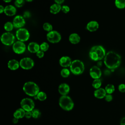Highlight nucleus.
I'll return each mask as SVG.
<instances>
[{
  "mask_svg": "<svg viewBox=\"0 0 125 125\" xmlns=\"http://www.w3.org/2000/svg\"><path fill=\"white\" fill-rule=\"evenodd\" d=\"M26 45L24 42L18 41L15 42L12 45V49L14 52L17 54H21L26 50Z\"/></svg>",
  "mask_w": 125,
  "mask_h": 125,
  "instance_id": "obj_11",
  "label": "nucleus"
},
{
  "mask_svg": "<svg viewBox=\"0 0 125 125\" xmlns=\"http://www.w3.org/2000/svg\"><path fill=\"white\" fill-rule=\"evenodd\" d=\"M17 12V9L15 6L12 5H8L4 7V14L7 16H13Z\"/></svg>",
  "mask_w": 125,
  "mask_h": 125,
  "instance_id": "obj_15",
  "label": "nucleus"
},
{
  "mask_svg": "<svg viewBox=\"0 0 125 125\" xmlns=\"http://www.w3.org/2000/svg\"><path fill=\"white\" fill-rule=\"evenodd\" d=\"M61 11L65 13L66 14L67 13H68L70 11V8L68 6L66 5H63L62 6V9H61Z\"/></svg>",
  "mask_w": 125,
  "mask_h": 125,
  "instance_id": "obj_34",
  "label": "nucleus"
},
{
  "mask_svg": "<svg viewBox=\"0 0 125 125\" xmlns=\"http://www.w3.org/2000/svg\"><path fill=\"white\" fill-rule=\"evenodd\" d=\"M18 119H18V118H13V123H14V124H17L18 122Z\"/></svg>",
  "mask_w": 125,
  "mask_h": 125,
  "instance_id": "obj_43",
  "label": "nucleus"
},
{
  "mask_svg": "<svg viewBox=\"0 0 125 125\" xmlns=\"http://www.w3.org/2000/svg\"><path fill=\"white\" fill-rule=\"evenodd\" d=\"M68 40L70 43H71L72 44H76L80 42L81 38L77 33H73L69 35Z\"/></svg>",
  "mask_w": 125,
  "mask_h": 125,
  "instance_id": "obj_21",
  "label": "nucleus"
},
{
  "mask_svg": "<svg viewBox=\"0 0 125 125\" xmlns=\"http://www.w3.org/2000/svg\"><path fill=\"white\" fill-rule=\"evenodd\" d=\"M115 5L119 9H124L125 8V0H115Z\"/></svg>",
  "mask_w": 125,
  "mask_h": 125,
  "instance_id": "obj_25",
  "label": "nucleus"
},
{
  "mask_svg": "<svg viewBox=\"0 0 125 125\" xmlns=\"http://www.w3.org/2000/svg\"><path fill=\"white\" fill-rule=\"evenodd\" d=\"M4 7L3 5H0V13L2 14L3 12H4Z\"/></svg>",
  "mask_w": 125,
  "mask_h": 125,
  "instance_id": "obj_42",
  "label": "nucleus"
},
{
  "mask_svg": "<svg viewBox=\"0 0 125 125\" xmlns=\"http://www.w3.org/2000/svg\"><path fill=\"white\" fill-rule=\"evenodd\" d=\"M14 28L13 23L11 21H7L4 24V29L6 32L11 31Z\"/></svg>",
  "mask_w": 125,
  "mask_h": 125,
  "instance_id": "obj_24",
  "label": "nucleus"
},
{
  "mask_svg": "<svg viewBox=\"0 0 125 125\" xmlns=\"http://www.w3.org/2000/svg\"><path fill=\"white\" fill-rule=\"evenodd\" d=\"M121 125H125V117L123 118L120 122Z\"/></svg>",
  "mask_w": 125,
  "mask_h": 125,
  "instance_id": "obj_41",
  "label": "nucleus"
},
{
  "mask_svg": "<svg viewBox=\"0 0 125 125\" xmlns=\"http://www.w3.org/2000/svg\"><path fill=\"white\" fill-rule=\"evenodd\" d=\"M43 29L44 30L49 32L53 30V26L49 22H44L42 25Z\"/></svg>",
  "mask_w": 125,
  "mask_h": 125,
  "instance_id": "obj_28",
  "label": "nucleus"
},
{
  "mask_svg": "<svg viewBox=\"0 0 125 125\" xmlns=\"http://www.w3.org/2000/svg\"><path fill=\"white\" fill-rule=\"evenodd\" d=\"M40 50L44 52L48 50L49 45L47 42H43L40 45Z\"/></svg>",
  "mask_w": 125,
  "mask_h": 125,
  "instance_id": "obj_31",
  "label": "nucleus"
},
{
  "mask_svg": "<svg viewBox=\"0 0 125 125\" xmlns=\"http://www.w3.org/2000/svg\"><path fill=\"white\" fill-rule=\"evenodd\" d=\"M36 96H37V98L41 101H44L45 100H46V99L47 98L45 93H44V92H42V91L39 92Z\"/></svg>",
  "mask_w": 125,
  "mask_h": 125,
  "instance_id": "obj_30",
  "label": "nucleus"
},
{
  "mask_svg": "<svg viewBox=\"0 0 125 125\" xmlns=\"http://www.w3.org/2000/svg\"><path fill=\"white\" fill-rule=\"evenodd\" d=\"M72 60L71 59L66 56H62L59 60V64L60 65L63 67V68H66L68 67H70L71 63H72Z\"/></svg>",
  "mask_w": 125,
  "mask_h": 125,
  "instance_id": "obj_14",
  "label": "nucleus"
},
{
  "mask_svg": "<svg viewBox=\"0 0 125 125\" xmlns=\"http://www.w3.org/2000/svg\"><path fill=\"white\" fill-rule=\"evenodd\" d=\"M36 56H37L38 58H42L44 57V53L43 51L40 50L39 51H38L36 53Z\"/></svg>",
  "mask_w": 125,
  "mask_h": 125,
  "instance_id": "obj_36",
  "label": "nucleus"
},
{
  "mask_svg": "<svg viewBox=\"0 0 125 125\" xmlns=\"http://www.w3.org/2000/svg\"><path fill=\"white\" fill-rule=\"evenodd\" d=\"M54 0L55 2V3L61 4L65 0Z\"/></svg>",
  "mask_w": 125,
  "mask_h": 125,
  "instance_id": "obj_40",
  "label": "nucleus"
},
{
  "mask_svg": "<svg viewBox=\"0 0 125 125\" xmlns=\"http://www.w3.org/2000/svg\"><path fill=\"white\" fill-rule=\"evenodd\" d=\"M25 0H15L14 2V5L16 7H21L24 4Z\"/></svg>",
  "mask_w": 125,
  "mask_h": 125,
  "instance_id": "obj_33",
  "label": "nucleus"
},
{
  "mask_svg": "<svg viewBox=\"0 0 125 125\" xmlns=\"http://www.w3.org/2000/svg\"><path fill=\"white\" fill-rule=\"evenodd\" d=\"M61 4L55 3L50 6L49 11L52 14H57L61 11Z\"/></svg>",
  "mask_w": 125,
  "mask_h": 125,
  "instance_id": "obj_22",
  "label": "nucleus"
},
{
  "mask_svg": "<svg viewBox=\"0 0 125 125\" xmlns=\"http://www.w3.org/2000/svg\"><path fill=\"white\" fill-rule=\"evenodd\" d=\"M105 90L107 94H111L115 91V87L112 84H108L105 87Z\"/></svg>",
  "mask_w": 125,
  "mask_h": 125,
  "instance_id": "obj_26",
  "label": "nucleus"
},
{
  "mask_svg": "<svg viewBox=\"0 0 125 125\" xmlns=\"http://www.w3.org/2000/svg\"><path fill=\"white\" fill-rule=\"evenodd\" d=\"M61 107L64 110L70 111L74 107V103L70 97L67 95L62 96L59 101Z\"/></svg>",
  "mask_w": 125,
  "mask_h": 125,
  "instance_id": "obj_5",
  "label": "nucleus"
},
{
  "mask_svg": "<svg viewBox=\"0 0 125 125\" xmlns=\"http://www.w3.org/2000/svg\"><path fill=\"white\" fill-rule=\"evenodd\" d=\"M12 22L14 27L18 29L23 28V27L25 24V19L23 16L21 15L16 16L14 17Z\"/></svg>",
  "mask_w": 125,
  "mask_h": 125,
  "instance_id": "obj_12",
  "label": "nucleus"
},
{
  "mask_svg": "<svg viewBox=\"0 0 125 125\" xmlns=\"http://www.w3.org/2000/svg\"><path fill=\"white\" fill-rule=\"evenodd\" d=\"M69 86L66 83H62L59 86L58 91L62 96L66 95L69 92Z\"/></svg>",
  "mask_w": 125,
  "mask_h": 125,
  "instance_id": "obj_17",
  "label": "nucleus"
},
{
  "mask_svg": "<svg viewBox=\"0 0 125 125\" xmlns=\"http://www.w3.org/2000/svg\"><path fill=\"white\" fill-rule=\"evenodd\" d=\"M21 105L25 111H32L35 106L33 101L30 98H24L21 102Z\"/></svg>",
  "mask_w": 125,
  "mask_h": 125,
  "instance_id": "obj_10",
  "label": "nucleus"
},
{
  "mask_svg": "<svg viewBox=\"0 0 125 125\" xmlns=\"http://www.w3.org/2000/svg\"><path fill=\"white\" fill-rule=\"evenodd\" d=\"M70 71L74 75H78L82 74L84 70L83 62L80 60H75L72 62L70 66Z\"/></svg>",
  "mask_w": 125,
  "mask_h": 125,
  "instance_id": "obj_4",
  "label": "nucleus"
},
{
  "mask_svg": "<svg viewBox=\"0 0 125 125\" xmlns=\"http://www.w3.org/2000/svg\"><path fill=\"white\" fill-rule=\"evenodd\" d=\"M32 117L34 118H38L41 116V112L39 110L37 109H34L32 111Z\"/></svg>",
  "mask_w": 125,
  "mask_h": 125,
  "instance_id": "obj_32",
  "label": "nucleus"
},
{
  "mask_svg": "<svg viewBox=\"0 0 125 125\" xmlns=\"http://www.w3.org/2000/svg\"><path fill=\"white\" fill-rule=\"evenodd\" d=\"M23 90L29 96H36L39 92L38 85L33 82H26L23 86Z\"/></svg>",
  "mask_w": 125,
  "mask_h": 125,
  "instance_id": "obj_3",
  "label": "nucleus"
},
{
  "mask_svg": "<svg viewBox=\"0 0 125 125\" xmlns=\"http://www.w3.org/2000/svg\"><path fill=\"white\" fill-rule=\"evenodd\" d=\"M7 66L8 68L11 70H17L20 66V62L16 59H11L8 61Z\"/></svg>",
  "mask_w": 125,
  "mask_h": 125,
  "instance_id": "obj_19",
  "label": "nucleus"
},
{
  "mask_svg": "<svg viewBox=\"0 0 125 125\" xmlns=\"http://www.w3.org/2000/svg\"><path fill=\"white\" fill-rule=\"evenodd\" d=\"M106 55L105 50L104 47L100 45L92 46L89 52V57L94 61H99L104 59Z\"/></svg>",
  "mask_w": 125,
  "mask_h": 125,
  "instance_id": "obj_2",
  "label": "nucleus"
},
{
  "mask_svg": "<svg viewBox=\"0 0 125 125\" xmlns=\"http://www.w3.org/2000/svg\"><path fill=\"white\" fill-rule=\"evenodd\" d=\"M25 111L22 108H19L16 110V111L14 113L13 116L14 117L18 118V119H21L23 117L25 116Z\"/></svg>",
  "mask_w": 125,
  "mask_h": 125,
  "instance_id": "obj_23",
  "label": "nucleus"
},
{
  "mask_svg": "<svg viewBox=\"0 0 125 125\" xmlns=\"http://www.w3.org/2000/svg\"><path fill=\"white\" fill-rule=\"evenodd\" d=\"M25 1H27V2H31V1H32L33 0H25Z\"/></svg>",
  "mask_w": 125,
  "mask_h": 125,
  "instance_id": "obj_46",
  "label": "nucleus"
},
{
  "mask_svg": "<svg viewBox=\"0 0 125 125\" xmlns=\"http://www.w3.org/2000/svg\"><path fill=\"white\" fill-rule=\"evenodd\" d=\"M106 92L105 89L99 88L95 90L94 92V96L98 99H103L105 97L106 95Z\"/></svg>",
  "mask_w": 125,
  "mask_h": 125,
  "instance_id": "obj_20",
  "label": "nucleus"
},
{
  "mask_svg": "<svg viewBox=\"0 0 125 125\" xmlns=\"http://www.w3.org/2000/svg\"><path fill=\"white\" fill-rule=\"evenodd\" d=\"M102 65V61H98V62H97V66L100 67Z\"/></svg>",
  "mask_w": 125,
  "mask_h": 125,
  "instance_id": "obj_44",
  "label": "nucleus"
},
{
  "mask_svg": "<svg viewBox=\"0 0 125 125\" xmlns=\"http://www.w3.org/2000/svg\"><path fill=\"white\" fill-rule=\"evenodd\" d=\"M105 98V100L106 102H111L112 100V99H113V97L112 96L111 94H107L106 95V96H105L104 97Z\"/></svg>",
  "mask_w": 125,
  "mask_h": 125,
  "instance_id": "obj_37",
  "label": "nucleus"
},
{
  "mask_svg": "<svg viewBox=\"0 0 125 125\" xmlns=\"http://www.w3.org/2000/svg\"><path fill=\"white\" fill-rule=\"evenodd\" d=\"M92 86L95 89H98L100 88L102 85V81L100 79H94L92 83Z\"/></svg>",
  "mask_w": 125,
  "mask_h": 125,
  "instance_id": "obj_27",
  "label": "nucleus"
},
{
  "mask_svg": "<svg viewBox=\"0 0 125 125\" xmlns=\"http://www.w3.org/2000/svg\"><path fill=\"white\" fill-rule=\"evenodd\" d=\"M16 37L18 41L23 42L28 41L30 37V33L25 28L18 29L16 32Z\"/></svg>",
  "mask_w": 125,
  "mask_h": 125,
  "instance_id": "obj_7",
  "label": "nucleus"
},
{
  "mask_svg": "<svg viewBox=\"0 0 125 125\" xmlns=\"http://www.w3.org/2000/svg\"><path fill=\"white\" fill-rule=\"evenodd\" d=\"M89 74L94 79H99L102 76V71L100 67L96 65L93 66L89 70Z\"/></svg>",
  "mask_w": 125,
  "mask_h": 125,
  "instance_id": "obj_13",
  "label": "nucleus"
},
{
  "mask_svg": "<svg viewBox=\"0 0 125 125\" xmlns=\"http://www.w3.org/2000/svg\"><path fill=\"white\" fill-rule=\"evenodd\" d=\"M0 41L3 44L10 46L13 45L15 42V36L10 32H6L1 35Z\"/></svg>",
  "mask_w": 125,
  "mask_h": 125,
  "instance_id": "obj_6",
  "label": "nucleus"
},
{
  "mask_svg": "<svg viewBox=\"0 0 125 125\" xmlns=\"http://www.w3.org/2000/svg\"><path fill=\"white\" fill-rule=\"evenodd\" d=\"M99 23L96 21H91L86 24V29L90 32H94L99 28Z\"/></svg>",
  "mask_w": 125,
  "mask_h": 125,
  "instance_id": "obj_16",
  "label": "nucleus"
},
{
  "mask_svg": "<svg viewBox=\"0 0 125 125\" xmlns=\"http://www.w3.org/2000/svg\"><path fill=\"white\" fill-rule=\"evenodd\" d=\"M46 39L49 42L52 43H56L61 41L62 36L58 31L52 30L48 32L46 35Z\"/></svg>",
  "mask_w": 125,
  "mask_h": 125,
  "instance_id": "obj_8",
  "label": "nucleus"
},
{
  "mask_svg": "<svg viewBox=\"0 0 125 125\" xmlns=\"http://www.w3.org/2000/svg\"><path fill=\"white\" fill-rule=\"evenodd\" d=\"M3 1L6 3H9L12 1V0H3Z\"/></svg>",
  "mask_w": 125,
  "mask_h": 125,
  "instance_id": "obj_45",
  "label": "nucleus"
},
{
  "mask_svg": "<svg viewBox=\"0 0 125 125\" xmlns=\"http://www.w3.org/2000/svg\"><path fill=\"white\" fill-rule=\"evenodd\" d=\"M25 117L27 119H29L31 117H32L31 111H26Z\"/></svg>",
  "mask_w": 125,
  "mask_h": 125,
  "instance_id": "obj_39",
  "label": "nucleus"
},
{
  "mask_svg": "<svg viewBox=\"0 0 125 125\" xmlns=\"http://www.w3.org/2000/svg\"><path fill=\"white\" fill-rule=\"evenodd\" d=\"M31 16V14L29 11H26L23 13V17L24 18H28L29 17H30Z\"/></svg>",
  "mask_w": 125,
  "mask_h": 125,
  "instance_id": "obj_38",
  "label": "nucleus"
},
{
  "mask_svg": "<svg viewBox=\"0 0 125 125\" xmlns=\"http://www.w3.org/2000/svg\"><path fill=\"white\" fill-rule=\"evenodd\" d=\"M118 90L121 92H125V84L121 83L119 84L118 86Z\"/></svg>",
  "mask_w": 125,
  "mask_h": 125,
  "instance_id": "obj_35",
  "label": "nucleus"
},
{
  "mask_svg": "<svg viewBox=\"0 0 125 125\" xmlns=\"http://www.w3.org/2000/svg\"><path fill=\"white\" fill-rule=\"evenodd\" d=\"M34 64L35 63L33 60L29 57L23 58L20 61V67L24 70L32 69L34 67Z\"/></svg>",
  "mask_w": 125,
  "mask_h": 125,
  "instance_id": "obj_9",
  "label": "nucleus"
},
{
  "mask_svg": "<svg viewBox=\"0 0 125 125\" xmlns=\"http://www.w3.org/2000/svg\"><path fill=\"white\" fill-rule=\"evenodd\" d=\"M70 73V70L66 68H63L61 71V75L63 78L68 77L69 76Z\"/></svg>",
  "mask_w": 125,
  "mask_h": 125,
  "instance_id": "obj_29",
  "label": "nucleus"
},
{
  "mask_svg": "<svg viewBox=\"0 0 125 125\" xmlns=\"http://www.w3.org/2000/svg\"><path fill=\"white\" fill-rule=\"evenodd\" d=\"M27 49L32 53H36L40 50V45L36 42H30L27 45Z\"/></svg>",
  "mask_w": 125,
  "mask_h": 125,
  "instance_id": "obj_18",
  "label": "nucleus"
},
{
  "mask_svg": "<svg viewBox=\"0 0 125 125\" xmlns=\"http://www.w3.org/2000/svg\"><path fill=\"white\" fill-rule=\"evenodd\" d=\"M104 59L105 65L112 71L119 67L121 63L120 55L113 51H110L106 53Z\"/></svg>",
  "mask_w": 125,
  "mask_h": 125,
  "instance_id": "obj_1",
  "label": "nucleus"
}]
</instances>
